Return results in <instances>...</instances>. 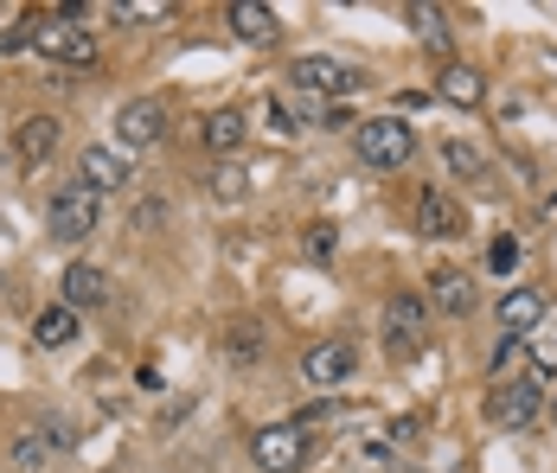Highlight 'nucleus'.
Instances as JSON below:
<instances>
[{
  "label": "nucleus",
  "mask_w": 557,
  "mask_h": 473,
  "mask_svg": "<svg viewBox=\"0 0 557 473\" xmlns=\"http://www.w3.org/2000/svg\"><path fill=\"white\" fill-rule=\"evenodd\" d=\"M97 217H103V192L84 186V179H64L52 199H46V231H52L58 244H84L97 231Z\"/></svg>",
  "instance_id": "f257e3e1"
},
{
  "label": "nucleus",
  "mask_w": 557,
  "mask_h": 473,
  "mask_svg": "<svg viewBox=\"0 0 557 473\" xmlns=\"http://www.w3.org/2000/svg\"><path fill=\"white\" fill-rule=\"evenodd\" d=\"M352 154L366 160V166H404V160L417 154V128L404 115H372V122L352 128Z\"/></svg>",
  "instance_id": "f03ea898"
},
{
  "label": "nucleus",
  "mask_w": 557,
  "mask_h": 473,
  "mask_svg": "<svg viewBox=\"0 0 557 473\" xmlns=\"http://www.w3.org/2000/svg\"><path fill=\"white\" fill-rule=\"evenodd\" d=\"M250 455H257L263 473H295L308 461V428L301 422H270V428L250 435Z\"/></svg>",
  "instance_id": "7ed1b4c3"
},
{
  "label": "nucleus",
  "mask_w": 557,
  "mask_h": 473,
  "mask_svg": "<svg viewBox=\"0 0 557 473\" xmlns=\"http://www.w3.org/2000/svg\"><path fill=\"white\" fill-rule=\"evenodd\" d=\"M168 141V103L161 97H135V103H122L115 115V148H161Z\"/></svg>",
  "instance_id": "20e7f679"
},
{
  "label": "nucleus",
  "mask_w": 557,
  "mask_h": 473,
  "mask_svg": "<svg viewBox=\"0 0 557 473\" xmlns=\"http://www.w3.org/2000/svg\"><path fill=\"white\" fill-rule=\"evenodd\" d=\"M288 84H295L301 97H314V103H321V97H346L359 77H352V64H339V58L308 52V58H295V64H288Z\"/></svg>",
  "instance_id": "39448f33"
},
{
  "label": "nucleus",
  "mask_w": 557,
  "mask_h": 473,
  "mask_svg": "<svg viewBox=\"0 0 557 473\" xmlns=\"http://www.w3.org/2000/svg\"><path fill=\"white\" fill-rule=\"evenodd\" d=\"M33 46H39V58H52V64H97V33L90 26H71V20H46Z\"/></svg>",
  "instance_id": "423d86ee"
},
{
  "label": "nucleus",
  "mask_w": 557,
  "mask_h": 473,
  "mask_svg": "<svg viewBox=\"0 0 557 473\" xmlns=\"http://www.w3.org/2000/svg\"><path fill=\"white\" fill-rule=\"evenodd\" d=\"M352 371H359L352 339H321V346H308V359H301V377H308V384H321V390L352 384Z\"/></svg>",
  "instance_id": "0eeeda50"
},
{
  "label": "nucleus",
  "mask_w": 557,
  "mask_h": 473,
  "mask_svg": "<svg viewBox=\"0 0 557 473\" xmlns=\"http://www.w3.org/2000/svg\"><path fill=\"white\" fill-rule=\"evenodd\" d=\"M494 422H506V428H532L539 422V410H545V384L539 377H506V390H494Z\"/></svg>",
  "instance_id": "6e6552de"
},
{
  "label": "nucleus",
  "mask_w": 557,
  "mask_h": 473,
  "mask_svg": "<svg viewBox=\"0 0 557 473\" xmlns=\"http://www.w3.org/2000/svg\"><path fill=\"white\" fill-rule=\"evenodd\" d=\"M231 33L244 39V46H276L282 39V20H276V7H263V0H231Z\"/></svg>",
  "instance_id": "1a4fd4ad"
},
{
  "label": "nucleus",
  "mask_w": 557,
  "mask_h": 473,
  "mask_svg": "<svg viewBox=\"0 0 557 473\" xmlns=\"http://www.w3.org/2000/svg\"><path fill=\"white\" fill-rule=\"evenodd\" d=\"M545 314H552V295H545V288H512L500 301V333L506 339H525Z\"/></svg>",
  "instance_id": "9d476101"
},
{
  "label": "nucleus",
  "mask_w": 557,
  "mask_h": 473,
  "mask_svg": "<svg viewBox=\"0 0 557 473\" xmlns=\"http://www.w3.org/2000/svg\"><path fill=\"white\" fill-rule=\"evenodd\" d=\"M385 333H391V352L410 359V352H417V333H423V301H417V295H391Z\"/></svg>",
  "instance_id": "9b49d317"
},
{
  "label": "nucleus",
  "mask_w": 557,
  "mask_h": 473,
  "mask_svg": "<svg viewBox=\"0 0 557 473\" xmlns=\"http://www.w3.org/2000/svg\"><path fill=\"white\" fill-rule=\"evenodd\" d=\"M84 186H97V192L128 186V148H110V141L84 148Z\"/></svg>",
  "instance_id": "f8f14e48"
},
{
  "label": "nucleus",
  "mask_w": 557,
  "mask_h": 473,
  "mask_svg": "<svg viewBox=\"0 0 557 473\" xmlns=\"http://www.w3.org/2000/svg\"><path fill=\"white\" fill-rule=\"evenodd\" d=\"M110 301V275L97 263H71L64 269V308H103Z\"/></svg>",
  "instance_id": "ddd939ff"
},
{
  "label": "nucleus",
  "mask_w": 557,
  "mask_h": 473,
  "mask_svg": "<svg viewBox=\"0 0 557 473\" xmlns=\"http://www.w3.org/2000/svg\"><path fill=\"white\" fill-rule=\"evenodd\" d=\"M199 141H206L212 154H237V148L250 141V122H244V109H212V115H206V128H199Z\"/></svg>",
  "instance_id": "4468645a"
},
{
  "label": "nucleus",
  "mask_w": 557,
  "mask_h": 473,
  "mask_svg": "<svg viewBox=\"0 0 557 473\" xmlns=\"http://www.w3.org/2000/svg\"><path fill=\"white\" fill-rule=\"evenodd\" d=\"M52 148H58V122L52 115H26V122L13 128V154H20V166H39Z\"/></svg>",
  "instance_id": "2eb2a0df"
},
{
  "label": "nucleus",
  "mask_w": 557,
  "mask_h": 473,
  "mask_svg": "<svg viewBox=\"0 0 557 473\" xmlns=\"http://www.w3.org/2000/svg\"><path fill=\"white\" fill-rule=\"evenodd\" d=\"M417 231H423V237H455V231H461V211H455V199L430 186V192L417 199Z\"/></svg>",
  "instance_id": "dca6fc26"
},
{
  "label": "nucleus",
  "mask_w": 557,
  "mask_h": 473,
  "mask_svg": "<svg viewBox=\"0 0 557 473\" xmlns=\"http://www.w3.org/2000/svg\"><path fill=\"white\" fill-rule=\"evenodd\" d=\"M430 301H436L443 314H468V308H474V282H468L461 269H436V275H430Z\"/></svg>",
  "instance_id": "f3484780"
},
{
  "label": "nucleus",
  "mask_w": 557,
  "mask_h": 473,
  "mask_svg": "<svg viewBox=\"0 0 557 473\" xmlns=\"http://www.w3.org/2000/svg\"><path fill=\"white\" fill-rule=\"evenodd\" d=\"M436 97L455 109H474L481 97H487V84H481V71H468V64H448L443 71V84H436Z\"/></svg>",
  "instance_id": "a211bd4d"
},
{
  "label": "nucleus",
  "mask_w": 557,
  "mask_h": 473,
  "mask_svg": "<svg viewBox=\"0 0 557 473\" xmlns=\"http://www.w3.org/2000/svg\"><path fill=\"white\" fill-rule=\"evenodd\" d=\"M33 339H39V346H71V339H77V308H64V301H58V308H46V314L33 320Z\"/></svg>",
  "instance_id": "6ab92c4d"
},
{
  "label": "nucleus",
  "mask_w": 557,
  "mask_h": 473,
  "mask_svg": "<svg viewBox=\"0 0 557 473\" xmlns=\"http://www.w3.org/2000/svg\"><path fill=\"white\" fill-rule=\"evenodd\" d=\"M410 26H417V39H423L430 52H448V20H443V7H410Z\"/></svg>",
  "instance_id": "aec40b11"
},
{
  "label": "nucleus",
  "mask_w": 557,
  "mask_h": 473,
  "mask_svg": "<svg viewBox=\"0 0 557 473\" xmlns=\"http://www.w3.org/2000/svg\"><path fill=\"white\" fill-rule=\"evenodd\" d=\"M443 160H448V173H461V179H487V154L468 148V141H443Z\"/></svg>",
  "instance_id": "412c9836"
},
{
  "label": "nucleus",
  "mask_w": 557,
  "mask_h": 473,
  "mask_svg": "<svg viewBox=\"0 0 557 473\" xmlns=\"http://www.w3.org/2000/svg\"><path fill=\"white\" fill-rule=\"evenodd\" d=\"M487 263H494V275H512V269H519V237H494Z\"/></svg>",
  "instance_id": "4be33fe9"
},
{
  "label": "nucleus",
  "mask_w": 557,
  "mask_h": 473,
  "mask_svg": "<svg viewBox=\"0 0 557 473\" xmlns=\"http://www.w3.org/2000/svg\"><path fill=\"white\" fill-rule=\"evenodd\" d=\"M212 192H219V199H244V173H237V166H219V173H212Z\"/></svg>",
  "instance_id": "5701e85b"
},
{
  "label": "nucleus",
  "mask_w": 557,
  "mask_h": 473,
  "mask_svg": "<svg viewBox=\"0 0 557 473\" xmlns=\"http://www.w3.org/2000/svg\"><path fill=\"white\" fill-rule=\"evenodd\" d=\"M257 346H263L257 326H237V333H231V359H257Z\"/></svg>",
  "instance_id": "b1692460"
},
{
  "label": "nucleus",
  "mask_w": 557,
  "mask_h": 473,
  "mask_svg": "<svg viewBox=\"0 0 557 473\" xmlns=\"http://www.w3.org/2000/svg\"><path fill=\"white\" fill-rule=\"evenodd\" d=\"M308 250L327 263V257H334V224H314V231H308Z\"/></svg>",
  "instance_id": "393cba45"
},
{
  "label": "nucleus",
  "mask_w": 557,
  "mask_h": 473,
  "mask_svg": "<svg viewBox=\"0 0 557 473\" xmlns=\"http://www.w3.org/2000/svg\"><path fill=\"white\" fill-rule=\"evenodd\" d=\"M46 448H52V441H39V435H20V468H39V461H46Z\"/></svg>",
  "instance_id": "a878e982"
}]
</instances>
